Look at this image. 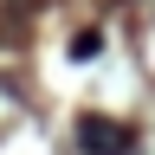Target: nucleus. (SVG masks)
Wrapping results in <instances>:
<instances>
[{"mask_svg":"<svg viewBox=\"0 0 155 155\" xmlns=\"http://www.w3.org/2000/svg\"><path fill=\"white\" fill-rule=\"evenodd\" d=\"M78 149L84 155H129L136 149V129L110 123V116H78Z\"/></svg>","mask_w":155,"mask_h":155,"instance_id":"obj_1","label":"nucleus"}]
</instances>
